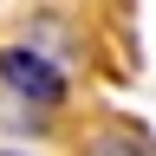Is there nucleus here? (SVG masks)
I'll return each mask as SVG.
<instances>
[{"label": "nucleus", "mask_w": 156, "mask_h": 156, "mask_svg": "<svg viewBox=\"0 0 156 156\" xmlns=\"http://www.w3.org/2000/svg\"><path fill=\"white\" fill-rule=\"evenodd\" d=\"M0 156H33V150H20V143H7V150H0Z\"/></svg>", "instance_id": "3"}, {"label": "nucleus", "mask_w": 156, "mask_h": 156, "mask_svg": "<svg viewBox=\"0 0 156 156\" xmlns=\"http://www.w3.org/2000/svg\"><path fill=\"white\" fill-rule=\"evenodd\" d=\"M85 156H156V136L117 117V124H98L85 136Z\"/></svg>", "instance_id": "2"}, {"label": "nucleus", "mask_w": 156, "mask_h": 156, "mask_svg": "<svg viewBox=\"0 0 156 156\" xmlns=\"http://www.w3.org/2000/svg\"><path fill=\"white\" fill-rule=\"evenodd\" d=\"M0 85L33 111H65L72 104V78L58 65V52L33 46V39H7L0 46Z\"/></svg>", "instance_id": "1"}]
</instances>
